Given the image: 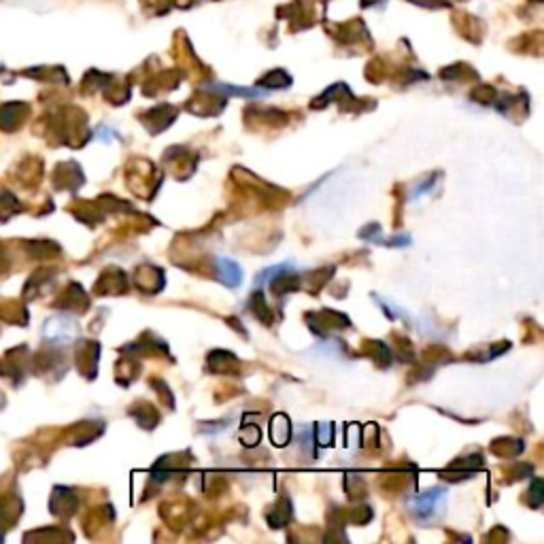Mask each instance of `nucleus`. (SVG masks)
Wrapping results in <instances>:
<instances>
[{"label": "nucleus", "instance_id": "nucleus-1", "mask_svg": "<svg viewBox=\"0 0 544 544\" xmlns=\"http://www.w3.org/2000/svg\"><path fill=\"white\" fill-rule=\"evenodd\" d=\"M442 499H444V489H430V491H423L419 495L410 497L412 515L421 517V519H430L432 515L438 513Z\"/></svg>", "mask_w": 544, "mask_h": 544}, {"label": "nucleus", "instance_id": "nucleus-2", "mask_svg": "<svg viewBox=\"0 0 544 544\" xmlns=\"http://www.w3.org/2000/svg\"><path fill=\"white\" fill-rule=\"evenodd\" d=\"M45 334L54 343H70V339L75 336V323L68 317H54L47 321Z\"/></svg>", "mask_w": 544, "mask_h": 544}, {"label": "nucleus", "instance_id": "nucleus-3", "mask_svg": "<svg viewBox=\"0 0 544 544\" xmlns=\"http://www.w3.org/2000/svg\"><path fill=\"white\" fill-rule=\"evenodd\" d=\"M215 262H217V270H219V279H222V283H226L228 287H236V285H240V281H242V272H240V266H238L234 260L222 256V258H217Z\"/></svg>", "mask_w": 544, "mask_h": 544}]
</instances>
